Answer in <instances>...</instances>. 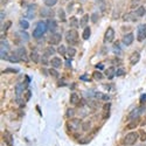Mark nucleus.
<instances>
[{
	"mask_svg": "<svg viewBox=\"0 0 146 146\" xmlns=\"http://www.w3.org/2000/svg\"><path fill=\"white\" fill-rule=\"evenodd\" d=\"M20 27L22 28V29H28L29 28V22L27 21V20H20Z\"/></svg>",
	"mask_w": 146,
	"mask_h": 146,
	"instance_id": "30",
	"label": "nucleus"
},
{
	"mask_svg": "<svg viewBox=\"0 0 146 146\" xmlns=\"http://www.w3.org/2000/svg\"><path fill=\"white\" fill-rule=\"evenodd\" d=\"M24 85H22V83H18V84L15 85V95H16V99L19 100V98H20V96H21L22 91H24Z\"/></svg>",
	"mask_w": 146,
	"mask_h": 146,
	"instance_id": "16",
	"label": "nucleus"
},
{
	"mask_svg": "<svg viewBox=\"0 0 146 146\" xmlns=\"http://www.w3.org/2000/svg\"><path fill=\"white\" fill-rule=\"evenodd\" d=\"M57 53L60 55H66L67 54V48H66V46H63V45H60L57 48Z\"/></svg>",
	"mask_w": 146,
	"mask_h": 146,
	"instance_id": "29",
	"label": "nucleus"
},
{
	"mask_svg": "<svg viewBox=\"0 0 146 146\" xmlns=\"http://www.w3.org/2000/svg\"><path fill=\"white\" fill-rule=\"evenodd\" d=\"M137 39L140 42L146 39V24L140 25L139 27H138V37Z\"/></svg>",
	"mask_w": 146,
	"mask_h": 146,
	"instance_id": "6",
	"label": "nucleus"
},
{
	"mask_svg": "<svg viewBox=\"0 0 146 146\" xmlns=\"http://www.w3.org/2000/svg\"><path fill=\"white\" fill-rule=\"evenodd\" d=\"M29 82H31V78L28 76H25V81L22 82V85H24V88L25 89H27L28 88V85H29Z\"/></svg>",
	"mask_w": 146,
	"mask_h": 146,
	"instance_id": "37",
	"label": "nucleus"
},
{
	"mask_svg": "<svg viewBox=\"0 0 146 146\" xmlns=\"http://www.w3.org/2000/svg\"><path fill=\"white\" fill-rule=\"evenodd\" d=\"M43 3H45V5L48 7H53L54 5H56V3H57V0H43Z\"/></svg>",
	"mask_w": 146,
	"mask_h": 146,
	"instance_id": "32",
	"label": "nucleus"
},
{
	"mask_svg": "<svg viewBox=\"0 0 146 146\" xmlns=\"http://www.w3.org/2000/svg\"><path fill=\"white\" fill-rule=\"evenodd\" d=\"M97 68H98V69H103L104 67H103V64H102V63H98L97 64Z\"/></svg>",
	"mask_w": 146,
	"mask_h": 146,
	"instance_id": "51",
	"label": "nucleus"
},
{
	"mask_svg": "<svg viewBox=\"0 0 146 146\" xmlns=\"http://www.w3.org/2000/svg\"><path fill=\"white\" fill-rule=\"evenodd\" d=\"M143 108H137V109H134V110H132V111H131L130 112V115H129V118L130 119H137L138 117H139L140 115H141V113H143Z\"/></svg>",
	"mask_w": 146,
	"mask_h": 146,
	"instance_id": "11",
	"label": "nucleus"
},
{
	"mask_svg": "<svg viewBox=\"0 0 146 146\" xmlns=\"http://www.w3.org/2000/svg\"><path fill=\"white\" fill-rule=\"evenodd\" d=\"M47 27H48V31L55 32L57 28V22L55 21L54 19H48L47 20Z\"/></svg>",
	"mask_w": 146,
	"mask_h": 146,
	"instance_id": "13",
	"label": "nucleus"
},
{
	"mask_svg": "<svg viewBox=\"0 0 146 146\" xmlns=\"http://www.w3.org/2000/svg\"><path fill=\"white\" fill-rule=\"evenodd\" d=\"M105 76L109 79H111L113 76H115V67H110L105 70Z\"/></svg>",
	"mask_w": 146,
	"mask_h": 146,
	"instance_id": "23",
	"label": "nucleus"
},
{
	"mask_svg": "<svg viewBox=\"0 0 146 146\" xmlns=\"http://www.w3.org/2000/svg\"><path fill=\"white\" fill-rule=\"evenodd\" d=\"M133 13H134V15H136V16H138V18H141V16H144L146 14V8L144 6H139Z\"/></svg>",
	"mask_w": 146,
	"mask_h": 146,
	"instance_id": "15",
	"label": "nucleus"
},
{
	"mask_svg": "<svg viewBox=\"0 0 146 146\" xmlns=\"http://www.w3.org/2000/svg\"><path fill=\"white\" fill-rule=\"evenodd\" d=\"M66 67H67V68H71V62L67 60V61H66Z\"/></svg>",
	"mask_w": 146,
	"mask_h": 146,
	"instance_id": "50",
	"label": "nucleus"
},
{
	"mask_svg": "<svg viewBox=\"0 0 146 146\" xmlns=\"http://www.w3.org/2000/svg\"><path fill=\"white\" fill-rule=\"evenodd\" d=\"M140 0H132V5H134V4H138Z\"/></svg>",
	"mask_w": 146,
	"mask_h": 146,
	"instance_id": "52",
	"label": "nucleus"
},
{
	"mask_svg": "<svg viewBox=\"0 0 146 146\" xmlns=\"http://www.w3.org/2000/svg\"><path fill=\"white\" fill-rule=\"evenodd\" d=\"M48 71H49V74H50V75H52L53 77H58V73L56 71V70H55V68H52V69H49Z\"/></svg>",
	"mask_w": 146,
	"mask_h": 146,
	"instance_id": "40",
	"label": "nucleus"
},
{
	"mask_svg": "<svg viewBox=\"0 0 146 146\" xmlns=\"http://www.w3.org/2000/svg\"><path fill=\"white\" fill-rule=\"evenodd\" d=\"M57 14H58V18H60V20L61 21H66L67 19H66V13H64V11L62 8H58V12H57Z\"/></svg>",
	"mask_w": 146,
	"mask_h": 146,
	"instance_id": "28",
	"label": "nucleus"
},
{
	"mask_svg": "<svg viewBox=\"0 0 146 146\" xmlns=\"http://www.w3.org/2000/svg\"><path fill=\"white\" fill-rule=\"evenodd\" d=\"M124 74H125V70L123 69V68H119V69L116 71V75H117V76H122Z\"/></svg>",
	"mask_w": 146,
	"mask_h": 146,
	"instance_id": "45",
	"label": "nucleus"
},
{
	"mask_svg": "<svg viewBox=\"0 0 146 146\" xmlns=\"http://www.w3.org/2000/svg\"><path fill=\"white\" fill-rule=\"evenodd\" d=\"M89 18H90V16H89L88 14L83 15L82 18H81V21H79V26H81V27H83V28L88 27L87 25H88V22H89Z\"/></svg>",
	"mask_w": 146,
	"mask_h": 146,
	"instance_id": "22",
	"label": "nucleus"
},
{
	"mask_svg": "<svg viewBox=\"0 0 146 146\" xmlns=\"http://www.w3.org/2000/svg\"><path fill=\"white\" fill-rule=\"evenodd\" d=\"M12 25V21H7V22H5V25L3 26V31H7L9 28V26Z\"/></svg>",
	"mask_w": 146,
	"mask_h": 146,
	"instance_id": "44",
	"label": "nucleus"
},
{
	"mask_svg": "<svg viewBox=\"0 0 146 146\" xmlns=\"http://www.w3.org/2000/svg\"><path fill=\"white\" fill-rule=\"evenodd\" d=\"M140 146H143V145H140Z\"/></svg>",
	"mask_w": 146,
	"mask_h": 146,
	"instance_id": "54",
	"label": "nucleus"
},
{
	"mask_svg": "<svg viewBox=\"0 0 146 146\" xmlns=\"http://www.w3.org/2000/svg\"><path fill=\"white\" fill-rule=\"evenodd\" d=\"M90 128H91V123L90 122H85V123L82 124V130L83 131H89Z\"/></svg>",
	"mask_w": 146,
	"mask_h": 146,
	"instance_id": "35",
	"label": "nucleus"
},
{
	"mask_svg": "<svg viewBox=\"0 0 146 146\" xmlns=\"http://www.w3.org/2000/svg\"><path fill=\"white\" fill-rule=\"evenodd\" d=\"M140 136H141V140H143V141H145V140H146V132H144V131H140Z\"/></svg>",
	"mask_w": 146,
	"mask_h": 146,
	"instance_id": "48",
	"label": "nucleus"
},
{
	"mask_svg": "<svg viewBox=\"0 0 146 146\" xmlns=\"http://www.w3.org/2000/svg\"><path fill=\"white\" fill-rule=\"evenodd\" d=\"M140 60V54L138 52H134L132 53V55L130 56V64L131 66H134V64H137Z\"/></svg>",
	"mask_w": 146,
	"mask_h": 146,
	"instance_id": "14",
	"label": "nucleus"
},
{
	"mask_svg": "<svg viewBox=\"0 0 146 146\" xmlns=\"http://www.w3.org/2000/svg\"><path fill=\"white\" fill-rule=\"evenodd\" d=\"M115 39V29L112 27H109L104 34V42H111Z\"/></svg>",
	"mask_w": 146,
	"mask_h": 146,
	"instance_id": "5",
	"label": "nucleus"
},
{
	"mask_svg": "<svg viewBox=\"0 0 146 146\" xmlns=\"http://www.w3.org/2000/svg\"><path fill=\"white\" fill-rule=\"evenodd\" d=\"M96 3L100 8V11H105V0H96Z\"/></svg>",
	"mask_w": 146,
	"mask_h": 146,
	"instance_id": "33",
	"label": "nucleus"
},
{
	"mask_svg": "<svg viewBox=\"0 0 146 146\" xmlns=\"http://www.w3.org/2000/svg\"><path fill=\"white\" fill-rule=\"evenodd\" d=\"M110 108H111V104L110 103H107L104 105V112H107L108 116H109V112H110Z\"/></svg>",
	"mask_w": 146,
	"mask_h": 146,
	"instance_id": "41",
	"label": "nucleus"
},
{
	"mask_svg": "<svg viewBox=\"0 0 146 146\" xmlns=\"http://www.w3.org/2000/svg\"><path fill=\"white\" fill-rule=\"evenodd\" d=\"M61 40H62L61 34H60V33H54L52 36L49 37L48 42H49V45H53V46H55V45H58V43L61 42Z\"/></svg>",
	"mask_w": 146,
	"mask_h": 146,
	"instance_id": "7",
	"label": "nucleus"
},
{
	"mask_svg": "<svg viewBox=\"0 0 146 146\" xmlns=\"http://www.w3.org/2000/svg\"><path fill=\"white\" fill-rule=\"evenodd\" d=\"M50 64H52L53 68H61L62 67V60L58 56H55V57H53L52 60H50Z\"/></svg>",
	"mask_w": 146,
	"mask_h": 146,
	"instance_id": "12",
	"label": "nucleus"
},
{
	"mask_svg": "<svg viewBox=\"0 0 146 146\" xmlns=\"http://www.w3.org/2000/svg\"><path fill=\"white\" fill-rule=\"evenodd\" d=\"M94 97L96 98V99H102V100H109L110 99V97L108 96V95H104V94H102V92H98V91L95 92Z\"/></svg>",
	"mask_w": 146,
	"mask_h": 146,
	"instance_id": "19",
	"label": "nucleus"
},
{
	"mask_svg": "<svg viewBox=\"0 0 146 146\" xmlns=\"http://www.w3.org/2000/svg\"><path fill=\"white\" fill-rule=\"evenodd\" d=\"M138 139H139V134H138L137 132H129V133L124 137L123 143H124V145L132 146L136 144V141H137Z\"/></svg>",
	"mask_w": 146,
	"mask_h": 146,
	"instance_id": "3",
	"label": "nucleus"
},
{
	"mask_svg": "<svg viewBox=\"0 0 146 146\" xmlns=\"http://www.w3.org/2000/svg\"><path fill=\"white\" fill-rule=\"evenodd\" d=\"M133 39H134L133 33H128V34H125L124 36H123L122 41H123V43H124L125 46H130L131 43L133 42Z\"/></svg>",
	"mask_w": 146,
	"mask_h": 146,
	"instance_id": "8",
	"label": "nucleus"
},
{
	"mask_svg": "<svg viewBox=\"0 0 146 146\" xmlns=\"http://www.w3.org/2000/svg\"><path fill=\"white\" fill-rule=\"evenodd\" d=\"M4 73H18V69H11V68H8V69L4 70Z\"/></svg>",
	"mask_w": 146,
	"mask_h": 146,
	"instance_id": "47",
	"label": "nucleus"
},
{
	"mask_svg": "<svg viewBox=\"0 0 146 146\" xmlns=\"http://www.w3.org/2000/svg\"><path fill=\"white\" fill-rule=\"evenodd\" d=\"M90 34H91V29H90V27H85L84 31H83V39L88 40L89 37H90Z\"/></svg>",
	"mask_w": 146,
	"mask_h": 146,
	"instance_id": "27",
	"label": "nucleus"
},
{
	"mask_svg": "<svg viewBox=\"0 0 146 146\" xmlns=\"http://www.w3.org/2000/svg\"><path fill=\"white\" fill-rule=\"evenodd\" d=\"M82 126V123L79 119H70L67 123V129L69 131H76Z\"/></svg>",
	"mask_w": 146,
	"mask_h": 146,
	"instance_id": "4",
	"label": "nucleus"
},
{
	"mask_svg": "<svg viewBox=\"0 0 146 146\" xmlns=\"http://www.w3.org/2000/svg\"><path fill=\"white\" fill-rule=\"evenodd\" d=\"M20 37H21L24 41H28V40H29V35H28L26 32H20Z\"/></svg>",
	"mask_w": 146,
	"mask_h": 146,
	"instance_id": "38",
	"label": "nucleus"
},
{
	"mask_svg": "<svg viewBox=\"0 0 146 146\" xmlns=\"http://www.w3.org/2000/svg\"><path fill=\"white\" fill-rule=\"evenodd\" d=\"M8 61H11V62H19V61H20V57H19V56L15 54V53L13 52L12 54H9Z\"/></svg>",
	"mask_w": 146,
	"mask_h": 146,
	"instance_id": "26",
	"label": "nucleus"
},
{
	"mask_svg": "<svg viewBox=\"0 0 146 146\" xmlns=\"http://www.w3.org/2000/svg\"><path fill=\"white\" fill-rule=\"evenodd\" d=\"M81 79H88V77L87 76H81Z\"/></svg>",
	"mask_w": 146,
	"mask_h": 146,
	"instance_id": "53",
	"label": "nucleus"
},
{
	"mask_svg": "<svg viewBox=\"0 0 146 146\" xmlns=\"http://www.w3.org/2000/svg\"><path fill=\"white\" fill-rule=\"evenodd\" d=\"M3 139H4V141L6 143L7 146H12L13 145V137H12V134L9 133L8 131H5V132H4Z\"/></svg>",
	"mask_w": 146,
	"mask_h": 146,
	"instance_id": "9",
	"label": "nucleus"
},
{
	"mask_svg": "<svg viewBox=\"0 0 146 146\" xmlns=\"http://www.w3.org/2000/svg\"><path fill=\"white\" fill-rule=\"evenodd\" d=\"M137 126H138V120H131V122L126 125L125 130H133V129H136Z\"/></svg>",
	"mask_w": 146,
	"mask_h": 146,
	"instance_id": "25",
	"label": "nucleus"
},
{
	"mask_svg": "<svg viewBox=\"0 0 146 146\" xmlns=\"http://www.w3.org/2000/svg\"><path fill=\"white\" fill-rule=\"evenodd\" d=\"M66 41L68 42V45L70 46H74V45H76L78 42V33L77 31L75 29H70L66 33Z\"/></svg>",
	"mask_w": 146,
	"mask_h": 146,
	"instance_id": "2",
	"label": "nucleus"
},
{
	"mask_svg": "<svg viewBox=\"0 0 146 146\" xmlns=\"http://www.w3.org/2000/svg\"><path fill=\"white\" fill-rule=\"evenodd\" d=\"M40 15L42 18H52L54 15V12H53L52 8H41L40 9Z\"/></svg>",
	"mask_w": 146,
	"mask_h": 146,
	"instance_id": "10",
	"label": "nucleus"
},
{
	"mask_svg": "<svg viewBox=\"0 0 146 146\" xmlns=\"http://www.w3.org/2000/svg\"><path fill=\"white\" fill-rule=\"evenodd\" d=\"M74 115H75V110L74 109H68L67 110V117L70 118V117H73Z\"/></svg>",
	"mask_w": 146,
	"mask_h": 146,
	"instance_id": "42",
	"label": "nucleus"
},
{
	"mask_svg": "<svg viewBox=\"0 0 146 146\" xmlns=\"http://www.w3.org/2000/svg\"><path fill=\"white\" fill-rule=\"evenodd\" d=\"M67 54L69 55L70 57H73V56H75V54H76V49L74 48V47H69V48L67 49Z\"/></svg>",
	"mask_w": 146,
	"mask_h": 146,
	"instance_id": "34",
	"label": "nucleus"
},
{
	"mask_svg": "<svg viewBox=\"0 0 146 146\" xmlns=\"http://www.w3.org/2000/svg\"><path fill=\"white\" fill-rule=\"evenodd\" d=\"M103 77H104V75L102 73H99V71H95V73H94V78L95 79H98V81H100Z\"/></svg>",
	"mask_w": 146,
	"mask_h": 146,
	"instance_id": "36",
	"label": "nucleus"
},
{
	"mask_svg": "<svg viewBox=\"0 0 146 146\" xmlns=\"http://www.w3.org/2000/svg\"><path fill=\"white\" fill-rule=\"evenodd\" d=\"M47 31H48L47 22L39 21L36 24V26H35V28H34V31H33V37H35V39H39V37L42 36V35L46 33Z\"/></svg>",
	"mask_w": 146,
	"mask_h": 146,
	"instance_id": "1",
	"label": "nucleus"
},
{
	"mask_svg": "<svg viewBox=\"0 0 146 146\" xmlns=\"http://www.w3.org/2000/svg\"><path fill=\"white\" fill-rule=\"evenodd\" d=\"M134 13H126V14H124V16H123V20L124 21H136L137 20V18H134Z\"/></svg>",
	"mask_w": 146,
	"mask_h": 146,
	"instance_id": "21",
	"label": "nucleus"
},
{
	"mask_svg": "<svg viewBox=\"0 0 146 146\" xmlns=\"http://www.w3.org/2000/svg\"><path fill=\"white\" fill-rule=\"evenodd\" d=\"M29 57H31V60L34 62V63H39V61L41 60V58H40L39 53H37L36 50H33V52H31V55H29Z\"/></svg>",
	"mask_w": 146,
	"mask_h": 146,
	"instance_id": "18",
	"label": "nucleus"
},
{
	"mask_svg": "<svg viewBox=\"0 0 146 146\" xmlns=\"http://www.w3.org/2000/svg\"><path fill=\"white\" fill-rule=\"evenodd\" d=\"M55 53V49L53 48V47H48V48H46L45 49V54L43 55H46V56H50V55H53Z\"/></svg>",
	"mask_w": 146,
	"mask_h": 146,
	"instance_id": "31",
	"label": "nucleus"
},
{
	"mask_svg": "<svg viewBox=\"0 0 146 146\" xmlns=\"http://www.w3.org/2000/svg\"><path fill=\"white\" fill-rule=\"evenodd\" d=\"M40 61L42 62L45 66H46V64H48V56H46V55H42V57H41V60H40Z\"/></svg>",
	"mask_w": 146,
	"mask_h": 146,
	"instance_id": "43",
	"label": "nucleus"
},
{
	"mask_svg": "<svg viewBox=\"0 0 146 146\" xmlns=\"http://www.w3.org/2000/svg\"><path fill=\"white\" fill-rule=\"evenodd\" d=\"M73 6H74V3H70L69 6H68V13H70L71 11H73Z\"/></svg>",
	"mask_w": 146,
	"mask_h": 146,
	"instance_id": "49",
	"label": "nucleus"
},
{
	"mask_svg": "<svg viewBox=\"0 0 146 146\" xmlns=\"http://www.w3.org/2000/svg\"><path fill=\"white\" fill-rule=\"evenodd\" d=\"M69 24H70V27H73V29H75V28H78L79 22L77 21V18H76V16H73V18H70Z\"/></svg>",
	"mask_w": 146,
	"mask_h": 146,
	"instance_id": "24",
	"label": "nucleus"
},
{
	"mask_svg": "<svg viewBox=\"0 0 146 146\" xmlns=\"http://www.w3.org/2000/svg\"><path fill=\"white\" fill-rule=\"evenodd\" d=\"M14 53H15L19 57H20V60H21V58L24 60V58L26 57V49H25V47H19Z\"/></svg>",
	"mask_w": 146,
	"mask_h": 146,
	"instance_id": "17",
	"label": "nucleus"
},
{
	"mask_svg": "<svg viewBox=\"0 0 146 146\" xmlns=\"http://www.w3.org/2000/svg\"><path fill=\"white\" fill-rule=\"evenodd\" d=\"M31 97H32V92L29 91V90H27V91L25 92V95H24V99H25V102H28Z\"/></svg>",
	"mask_w": 146,
	"mask_h": 146,
	"instance_id": "39",
	"label": "nucleus"
},
{
	"mask_svg": "<svg viewBox=\"0 0 146 146\" xmlns=\"http://www.w3.org/2000/svg\"><path fill=\"white\" fill-rule=\"evenodd\" d=\"M91 21L92 22H97L98 21V14L97 13H94L91 15Z\"/></svg>",
	"mask_w": 146,
	"mask_h": 146,
	"instance_id": "46",
	"label": "nucleus"
},
{
	"mask_svg": "<svg viewBox=\"0 0 146 146\" xmlns=\"http://www.w3.org/2000/svg\"><path fill=\"white\" fill-rule=\"evenodd\" d=\"M78 102H79L78 95H77L76 92H73V94L70 95V104H73V105H76V104H78Z\"/></svg>",
	"mask_w": 146,
	"mask_h": 146,
	"instance_id": "20",
	"label": "nucleus"
}]
</instances>
